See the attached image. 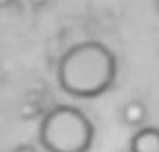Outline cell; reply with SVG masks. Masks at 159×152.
Wrapping results in <instances>:
<instances>
[{
    "label": "cell",
    "instance_id": "cell-1",
    "mask_svg": "<svg viewBox=\"0 0 159 152\" xmlns=\"http://www.w3.org/2000/svg\"><path fill=\"white\" fill-rule=\"evenodd\" d=\"M56 78L61 90L76 99H97L112 87L116 58L108 45L85 40L70 47L58 60Z\"/></svg>",
    "mask_w": 159,
    "mask_h": 152
},
{
    "label": "cell",
    "instance_id": "cell-2",
    "mask_svg": "<svg viewBox=\"0 0 159 152\" xmlns=\"http://www.w3.org/2000/svg\"><path fill=\"white\" fill-rule=\"evenodd\" d=\"M38 141L47 152H88L94 141V123L72 105H56L43 114Z\"/></svg>",
    "mask_w": 159,
    "mask_h": 152
},
{
    "label": "cell",
    "instance_id": "cell-3",
    "mask_svg": "<svg viewBox=\"0 0 159 152\" xmlns=\"http://www.w3.org/2000/svg\"><path fill=\"white\" fill-rule=\"evenodd\" d=\"M130 152H159V127H141L130 139Z\"/></svg>",
    "mask_w": 159,
    "mask_h": 152
},
{
    "label": "cell",
    "instance_id": "cell-4",
    "mask_svg": "<svg viewBox=\"0 0 159 152\" xmlns=\"http://www.w3.org/2000/svg\"><path fill=\"white\" fill-rule=\"evenodd\" d=\"M146 116H148V105L141 99H130V101H125V105L121 107V118H123V123L130 125V127L143 125Z\"/></svg>",
    "mask_w": 159,
    "mask_h": 152
},
{
    "label": "cell",
    "instance_id": "cell-5",
    "mask_svg": "<svg viewBox=\"0 0 159 152\" xmlns=\"http://www.w3.org/2000/svg\"><path fill=\"white\" fill-rule=\"evenodd\" d=\"M38 114H45L38 101H25L20 105V116H23L25 121H31V118H36Z\"/></svg>",
    "mask_w": 159,
    "mask_h": 152
},
{
    "label": "cell",
    "instance_id": "cell-6",
    "mask_svg": "<svg viewBox=\"0 0 159 152\" xmlns=\"http://www.w3.org/2000/svg\"><path fill=\"white\" fill-rule=\"evenodd\" d=\"M11 152H38V150H36V145H31V143H20Z\"/></svg>",
    "mask_w": 159,
    "mask_h": 152
},
{
    "label": "cell",
    "instance_id": "cell-7",
    "mask_svg": "<svg viewBox=\"0 0 159 152\" xmlns=\"http://www.w3.org/2000/svg\"><path fill=\"white\" fill-rule=\"evenodd\" d=\"M27 2L34 7V9H43V7H47V5H49V0H27Z\"/></svg>",
    "mask_w": 159,
    "mask_h": 152
},
{
    "label": "cell",
    "instance_id": "cell-8",
    "mask_svg": "<svg viewBox=\"0 0 159 152\" xmlns=\"http://www.w3.org/2000/svg\"><path fill=\"white\" fill-rule=\"evenodd\" d=\"M11 2H14V0H0V9H5V7H9Z\"/></svg>",
    "mask_w": 159,
    "mask_h": 152
},
{
    "label": "cell",
    "instance_id": "cell-9",
    "mask_svg": "<svg viewBox=\"0 0 159 152\" xmlns=\"http://www.w3.org/2000/svg\"><path fill=\"white\" fill-rule=\"evenodd\" d=\"M121 152H130V150H121Z\"/></svg>",
    "mask_w": 159,
    "mask_h": 152
},
{
    "label": "cell",
    "instance_id": "cell-10",
    "mask_svg": "<svg viewBox=\"0 0 159 152\" xmlns=\"http://www.w3.org/2000/svg\"><path fill=\"white\" fill-rule=\"evenodd\" d=\"M157 2H159V0H157Z\"/></svg>",
    "mask_w": 159,
    "mask_h": 152
}]
</instances>
